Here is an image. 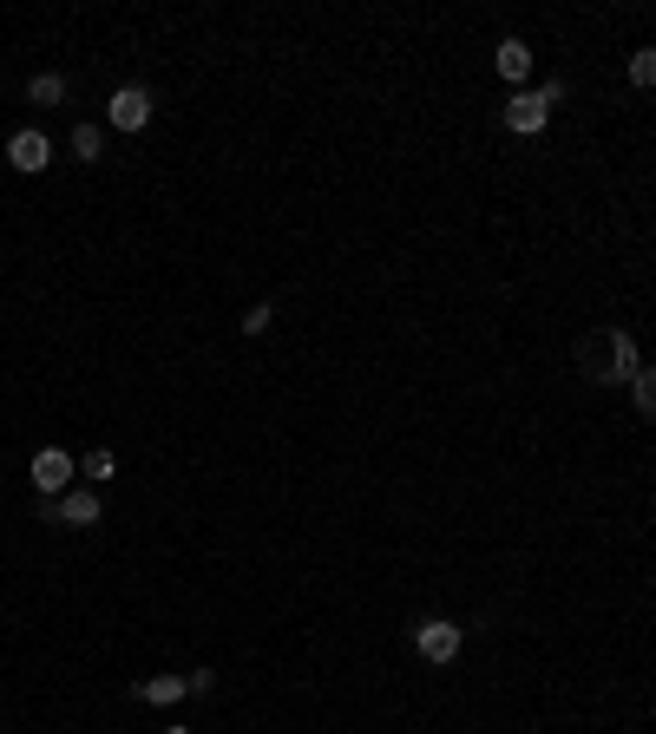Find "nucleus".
Here are the masks:
<instances>
[{
  "label": "nucleus",
  "mask_w": 656,
  "mask_h": 734,
  "mask_svg": "<svg viewBox=\"0 0 656 734\" xmlns=\"http://www.w3.org/2000/svg\"><path fill=\"white\" fill-rule=\"evenodd\" d=\"M79 473H86L93 486H106V479H119V460H112V453L99 446V453H86V460H79Z\"/></svg>",
  "instance_id": "ddd939ff"
},
{
  "label": "nucleus",
  "mask_w": 656,
  "mask_h": 734,
  "mask_svg": "<svg viewBox=\"0 0 656 734\" xmlns=\"http://www.w3.org/2000/svg\"><path fill=\"white\" fill-rule=\"evenodd\" d=\"M7 164H13V171H26V177H33V171H46V164H53L46 131H13V138H7Z\"/></svg>",
  "instance_id": "423d86ee"
},
{
  "label": "nucleus",
  "mask_w": 656,
  "mask_h": 734,
  "mask_svg": "<svg viewBox=\"0 0 656 734\" xmlns=\"http://www.w3.org/2000/svg\"><path fill=\"white\" fill-rule=\"evenodd\" d=\"M545 119H551V106H545L538 93H513V99H506V131L538 138V131H545Z\"/></svg>",
  "instance_id": "0eeeda50"
},
{
  "label": "nucleus",
  "mask_w": 656,
  "mask_h": 734,
  "mask_svg": "<svg viewBox=\"0 0 656 734\" xmlns=\"http://www.w3.org/2000/svg\"><path fill=\"white\" fill-rule=\"evenodd\" d=\"M106 125H112V131H138V125H151V93H144V86H119V93L106 99Z\"/></svg>",
  "instance_id": "39448f33"
},
{
  "label": "nucleus",
  "mask_w": 656,
  "mask_h": 734,
  "mask_svg": "<svg viewBox=\"0 0 656 734\" xmlns=\"http://www.w3.org/2000/svg\"><path fill=\"white\" fill-rule=\"evenodd\" d=\"M631 400H637V413H644V420H656V367H637Z\"/></svg>",
  "instance_id": "9b49d317"
},
{
  "label": "nucleus",
  "mask_w": 656,
  "mask_h": 734,
  "mask_svg": "<svg viewBox=\"0 0 656 734\" xmlns=\"http://www.w3.org/2000/svg\"><path fill=\"white\" fill-rule=\"evenodd\" d=\"M413 649H420L427 662H453V656H460V623H447V616H427V623L413 629Z\"/></svg>",
  "instance_id": "7ed1b4c3"
},
{
  "label": "nucleus",
  "mask_w": 656,
  "mask_h": 734,
  "mask_svg": "<svg viewBox=\"0 0 656 734\" xmlns=\"http://www.w3.org/2000/svg\"><path fill=\"white\" fill-rule=\"evenodd\" d=\"M99 151H106V125H73V158L99 164Z\"/></svg>",
  "instance_id": "9d476101"
},
{
  "label": "nucleus",
  "mask_w": 656,
  "mask_h": 734,
  "mask_svg": "<svg viewBox=\"0 0 656 734\" xmlns=\"http://www.w3.org/2000/svg\"><path fill=\"white\" fill-rule=\"evenodd\" d=\"M73 473H79V466H73L60 446L33 453V492H40V498H60V492H73Z\"/></svg>",
  "instance_id": "20e7f679"
},
{
  "label": "nucleus",
  "mask_w": 656,
  "mask_h": 734,
  "mask_svg": "<svg viewBox=\"0 0 656 734\" xmlns=\"http://www.w3.org/2000/svg\"><path fill=\"white\" fill-rule=\"evenodd\" d=\"M631 86H656V46L631 53Z\"/></svg>",
  "instance_id": "4468645a"
},
{
  "label": "nucleus",
  "mask_w": 656,
  "mask_h": 734,
  "mask_svg": "<svg viewBox=\"0 0 656 734\" xmlns=\"http://www.w3.org/2000/svg\"><path fill=\"white\" fill-rule=\"evenodd\" d=\"M493 66H499V79H531V46L525 40H499V53H493Z\"/></svg>",
  "instance_id": "1a4fd4ad"
},
{
  "label": "nucleus",
  "mask_w": 656,
  "mask_h": 734,
  "mask_svg": "<svg viewBox=\"0 0 656 734\" xmlns=\"http://www.w3.org/2000/svg\"><path fill=\"white\" fill-rule=\"evenodd\" d=\"M164 734H191V728H164Z\"/></svg>",
  "instance_id": "f3484780"
},
{
  "label": "nucleus",
  "mask_w": 656,
  "mask_h": 734,
  "mask_svg": "<svg viewBox=\"0 0 656 734\" xmlns=\"http://www.w3.org/2000/svg\"><path fill=\"white\" fill-rule=\"evenodd\" d=\"M578 361H584V374H591L598 387H631L644 355H637V342H631L624 328H591V335L578 342Z\"/></svg>",
  "instance_id": "f257e3e1"
},
{
  "label": "nucleus",
  "mask_w": 656,
  "mask_h": 734,
  "mask_svg": "<svg viewBox=\"0 0 656 734\" xmlns=\"http://www.w3.org/2000/svg\"><path fill=\"white\" fill-rule=\"evenodd\" d=\"M184 695H191L184 676H151V682H138V702H151V709H178Z\"/></svg>",
  "instance_id": "6e6552de"
},
{
  "label": "nucleus",
  "mask_w": 656,
  "mask_h": 734,
  "mask_svg": "<svg viewBox=\"0 0 656 734\" xmlns=\"http://www.w3.org/2000/svg\"><path fill=\"white\" fill-rule=\"evenodd\" d=\"M26 99H33V106H60V99H66V79H60V73H40V79L26 86Z\"/></svg>",
  "instance_id": "f8f14e48"
},
{
  "label": "nucleus",
  "mask_w": 656,
  "mask_h": 734,
  "mask_svg": "<svg viewBox=\"0 0 656 734\" xmlns=\"http://www.w3.org/2000/svg\"><path fill=\"white\" fill-rule=\"evenodd\" d=\"M191 682V695H217V669H197V676H184Z\"/></svg>",
  "instance_id": "dca6fc26"
},
{
  "label": "nucleus",
  "mask_w": 656,
  "mask_h": 734,
  "mask_svg": "<svg viewBox=\"0 0 656 734\" xmlns=\"http://www.w3.org/2000/svg\"><path fill=\"white\" fill-rule=\"evenodd\" d=\"M40 518H46V525H73V531H86V525H99V492H93V486L60 492V498H46V505H40Z\"/></svg>",
  "instance_id": "f03ea898"
},
{
  "label": "nucleus",
  "mask_w": 656,
  "mask_h": 734,
  "mask_svg": "<svg viewBox=\"0 0 656 734\" xmlns=\"http://www.w3.org/2000/svg\"><path fill=\"white\" fill-rule=\"evenodd\" d=\"M269 315H276L269 302H257V309H244V335H262V328H269Z\"/></svg>",
  "instance_id": "2eb2a0df"
}]
</instances>
